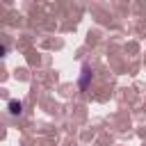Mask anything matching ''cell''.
I'll use <instances>...</instances> for the list:
<instances>
[{"label": "cell", "instance_id": "cell-1", "mask_svg": "<svg viewBox=\"0 0 146 146\" xmlns=\"http://www.w3.org/2000/svg\"><path fill=\"white\" fill-rule=\"evenodd\" d=\"M21 112V105L18 103H11V114H18Z\"/></svg>", "mask_w": 146, "mask_h": 146}]
</instances>
